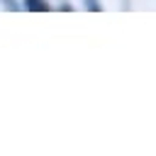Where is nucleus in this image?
<instances>
[{
    "instance_id": "obj_1",
    "label": "nucleus",
    "mask_w": 156,
    "mask_h": 156,
    "mask_svg": "<svg viewBox=\"0 0 156 156\" xmlns=\"http://www.w3.org/2000/svg\"><path fill=\"white\" fill-rule=\"evenodd\" d=\"M24 5H27V10H32V12H46V10H49V2H46V0H24Z\"/></svg>"
}]
</instances>
